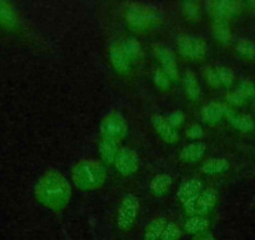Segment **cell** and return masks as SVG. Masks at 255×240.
Segmentation results:
<instances>
[{
    "label": "cell",
    "mask_w": 255,
    "mask_h": 240,
    "mask_svg": "<svg viewBox=\"0 0 255 240\" xmlns=\"http://www.w3.org/2000/svg\"><path fill=\"white\" fill-rule=\"evenodd\" d=\"M193 240H218V239L214 237V235L210 234L209 232H207V233H203V234L195 235V237L193 238Z\"/></svg>",
    "instance_id": "35"
},
{
    "label": "cell",
    "mask_w": 255,
    "mask_h": 240,
    "mask_svg": "<svg viewBox=\"0 0 255 240\" xmlns=\"http://www.w3.org/2000/svg\"><path fill=\"white\" fill-rule=\"evenodd\" d=\"M215 70H217L220 85L228 88V89L232 88L233 83H234V74H233L232 70L228 69V68L225 67H217L215 68Z\"/></svg>",
    "instance_id": "30"
},
{
    "label": "cell",
    "mask_w": 255,
    "mask_h": 240,
    "mask_svg": "<svg viewBox=\"0 0 255 240\" xmlns=\"http://www.w3.org/2000/svg\"><path fill=\"white\" fill-rule=\"evenodd\" d=\"M125 20L134 30L144 31L158 23L159 16L153 6L140 3H129L125 9Z\"/></svg>",
    "instance_id": "3"
},
{
    "label": "cell",
    "mask_w": 255,
    "mask_h": 240,
    "mask_svg": "<svg viewBox=\"0 0 255 240\" xmlns=\"http://www.w3.org/2000/svg\"><path fill=\"white\" fill-rule=\"evenodd\" d=\"M228 110H229V108L223 103H208L200 110V118L205 124H215L227 114Z\"/></svg>",
    "instance_id": "15"
},
{
    "label": "cell",
    "mask_w": 255,
    "mask_h": 240,
    "mask_svg": "<svg viewBox=\"0 0 255 240\" xmlns=\"http://www.w3.org/2000/svg\"><path fill=\"white\" fill-rule=\"evenodd\" d=\"M205 150H207V144L203 141H194L181 149L179 158L184 163H195L204 156Z\"/></svg>",
    "instance_id": "16"
},
{
    "label": "cell",
    "mask_w": 255,
    "mask_h": 240,
    "mask_svg": "<svg viewBox=\"0 0 255 240\" xmlns=\"http://www.w3.org/2000/svg\"><path fill=\"white\" fill-rule=\"evenodd\" d=\"M153 80L155 83V85L160 89L165 90L170 88V78L168 77L165 72L163 69H156L153 74Z\"/></svg>",
    "instance_id": "31"
},
{
    "label": "cell",
    "mask_w": 255,
    "mask_h": 240,
    "mask_svg": "<svg viewBox=\"0 0 255 240\" xmlns=\"http://www.w3.org/2000/svg\"><path fill=\"white\" fill-rule=\"evenodd\" d=\"M72 179L78 189L90 192L103 187L107 180V170L97 159H82L73 166Z\"/></svg>",
    "instance_id": "2"
},
{
    "label": "cell",
    "mask_w": 255,
    "mask_h": 240,
    "mask_svg": "<svg viewBox=\"0 0 255 240\" xmlns=\"http://www.w3.org/2000/svg\"><path fill=\"white\" fill-rule=\"evenodd\" d=\"M166 224H168V220H166L164 217H159L151 220L145 228V232H144V240L160 239Z\"/></svg>",
    "instance_id": "23"
},
{
    "label": "cell",
    "mask_w": 255,
    "mask_h": 240,
    "mask_svg": "<svg viewBox=\"0 0 255 240\" xmlns=\"http://www.w3.org/2000/svg\"><path fill=\"white\" fill-rule=\"evenodd\" d=\"M228 120H229V123L234 126L235 129L238 130L243 131V133H249L254 129V120L252 119V117L245 114H237L233 110H228L227 114Z\"/></svg>",
    "instance_id": "19"
},
{
    "label": "cell",
    "mask_w": 255,
    "mask_h": 240,
    "mask_svg": "<svg viewBox=\"0 0 255 240\" xmlns=\"http://www.w3.org/2000/svg\"><path fill=\"white\" fill-rule=\"evenodd\" d=\"M205 6H207L208 13L214 16V19H229L242 13L244 4L235 0H223V1H208Z\"/></svg>",
    "instance_id": "8"
},
{
    "label": "cell",
    "mask_w": 255,
    "mask_h": 240,
    "mask_svg": "<svg viewBox=\"0 0 255 240\" xmlns=\"http://www.w3.org/2000/svg\"><path fill=\"white\" fill-rule=\"evenodd\" d=\"M154 51H155L156 58L159 59V62H160L161 67H163V70L168 74V77L171 80L178 79L179 68L178 63H176L175 54L173 53V50L165 48V46L155 45L154 46Z\"/></svg>",
    "instance_id": "10"
},
{
    "label": "cell",
    "mask_w": 255,
    "mask_h": 240,
    "mask_svg": "<svg viewBox=\"0 0 255 240\" xmlns=\"http://www.w3.org/2000/svg\"><path fill=\"white\" fill-rule=\"evenodd\" d=\"M203 192V183L200 182L199 179H189L186 182L179 187L178 192H176V198L181 205L185 204L189 202H195L199 197L200 193Z\"/></svg>",
    "instance_id": "12"
},
{
    "label": "cell",
    "mask_w": 255,
    "mask_h": 240,
    "mask_svg": "<svg viewBox=\"0 0 255 240\" xmlns=\"http://www.w3.org/2000/svg\"><path fill=\"white\" fill-rule=\"evenodd\" d=\"M109 62L118 74L127 75L131 70V59L123 49L122 43H114L109 48Z\"/></svg>",
    "instance_id": "9"
},
{
    "label": "cell",
    "mask_w": 255,
    "mask_h": 240,
    "mask_svg": "<svg viewBox=\"0 0 255 240\" xmlns=\"http://www.w3.org/2000/svg\"><path fill=\"white\" fill-rule=\"evenodd\" d=\"M153 126L155 129L156 134L168 144H174L179 140V133L175 128L169 124L165 117L163 115H155L153 117Z\"/></svg>",
    "instance_id": "14"
},
{
    "label": "cell",
    "mask_w": 255,
    "mask_h": 240,
    "mask_svg": "<svg viewBox=\"0 0 255 240\" xmlns=\"http://www.w3.org/2000/svg\"><path fill=\"white\" fill-rule=\"evenodd\" d=\"M203 75H204L205 80H207V83L209 85H212V87L214 88L220 87L219 78H218L217 70L215 69H213V68L210 67H205L204 69H203Z\"/></svg>",
    "instance_id": "32"
},
{
    "label": "cell",
    "mask_w": 255,
    "mask_h": 240,
    "mask_svg": "<svg viewBox=\"0 0 255 240\" xmlns=\"http://www.w3.org/2000/svg\"><path fill=\"white\" fill-rule=\"evenodd\" d=\"M99 153L105 164H114L115 158L119 153L118 140L107 138V136H102L99 141Z\"/></svg>",
    "instance_id": "18"
},
{
    "label": "cell",
    "mask_w": 255,
    "mask_h": 240,
    "mask_svg": "<svg viewBox=\"0 0 255 240\" xmlns=\"http://www.w3.org/2000/svg\"><path fill=\"white\" fill-rule=\"evenodd\" d=\"M183 13L189 20L199 21L202 19V5L198 1H185L183 3Z\"/></svg>",
    "instance_id": "27"
},
{
    "label": "cell",
    "mask_w": 255,
    "mask_h": 240,
    "mask_svg": "<svg viewBox=\"0 0 255 240\" xmlns=\"http://www.w3.org/2000/svg\"><path fill=\"white\" fill-rule=\"evenodd\" d=\"M176 48L180 55L188 59H203L207 55V43L202 38L194 35H179L176 38Z\"/></svg>",
    "instance_id": "6"
},
{
    "label": "cell",
    "mask_w": 255,
    "mask_h": 240,
    "mask_svg": "<svg viewBox=\"0 0 255 240\" xmlns=\"http://www.w3.org/2000/svg\"><path fill=\"white\" fill-rule=\"evenodd\" d=\"M253 97H255V84L250 82V80L245 79L238 85L237 89L228 93L227 100L229 104L235 105V107H240L248 99H252Z\"/></svg>",
    "instance_id": "13"
},
{
    "label": "cell",
    "mask_w": 255,
    "mask_h": 240,
    "mask_svg": "<svg viewBox=\"0 0 255 240\" xmlns=\"http://www.w3.org/2000/svg\"><path fill=\"white\" fill-rule=\"evenodd\" d=\"M213 34L214 38L222 44H229L232 40V30L228 19L217 18L213 23Z\"/></svg>",
    "instance_id": "22"
},
{
    "label": "cell",
    "mask_w": 255,
    "mask_h": 240,
    "mask_svg": "<svg viewBox=\"0 0 255 240\" xmlns=\"http://www.w3.org/2000/svg\"><path fill=\"white\" fill-rule=\"evenodd\" d=\"M218 200H219V193L217 189L209 187L207 189H203L199 197L197 199V205H195V215H200V217H205L209 214L214 207L217 205Z\"/></svg>",
    "instance_id": "11"
},
{
    "label": "cell",
    "mask_w": 255,
    "mask_h": 240,
    "mask_svg": "<svg viewBox=\"0 0 255 240\" xmlns=\"http://www.w3.org/2000/svg\"><path fill=\"white\" fill-rule=\"evenodd\" d=\"M230 168V163L224 158H212L208 159L202 165V171L208 175L223 174Z\"/></svg>",
    "instance_id": "24"
},
{
    "label": "cell",
    "mask_w": 255,
    "mask_h": 240,
    "mask_svg": "<svg viewBox=\"0 0 255 240\" xmlns=\"http://www.w3.org/2000/svg\"><path fill=\"white\" fill-rule=\"evenodd\" d=\"M183 235V230L180 229L178 224L173 222H168L163 234H161L160 240H179Z\"/></svg>",
    "instance_id": "29"
},
{
    "label": "cell",
    "mask_w": 255,
    "mask_h": 240,
    "mask_svg": "<svg viewBox=\"0 0 255 240\" xmlns=\"http://www.w3.org/2000/svg\"><path fill=\"white\" fill-rule=\"evenodd\" d=\"M128 130H129V125H128L127 119L118 112L108 113L100 121V135L102 136L120 140L127 136Z\"/></svg>",
    "instance_id": "5"
},
{
    "label": "cell",
    "mask_w": 255,
    "mask_h": 240,
    "mask_svg": "<svg viewBox=\"0 0 255 240\" xmlns=\"http://www.w3.org/2000/svg\"><path fill=\"white\" fill-rule=\"evenodd\" d=\"M171 185H173V178L168 174H156L153 179H151L150 185H149V189L150 193L156 198L164 197L169 193Z\"/></svg>",
    "instance_id": "17"
},
{
    "label": "cell",
    "mask_w": 255,
    "mask_h": 240,
    "mask_svg": "<svg viewBox=\"0 0 255 240\" xmlns=\"http://www.w3.org/2000/svg\"><path fill=\"white\" fill-rule=\"evenodd\" d=\"M140 200L136 195L127 194L120 202L117 210V224L123 232L130 229L138 217Z\"/></svg>",
    "instance_id": "4"
},
{
    "label": "cell",
    "mask_w": 255,
    "mask_h": 240,
    "mask_svg": "<svg viewBox=\"0 0 255 240\" xmlns=\"http://www.w3.org/2000/svg\"><path fill=\"white\" fill-rule=\"evenodd\" d=\"M34 194L43 207L58 213L69 205L72 187L63 174L56 170H49L39 178Z\"/></svg>",
    "instance_id": "1"
},
{
    "label": "cell",
    "mask_w": 255,
    "mask_h": 240,
    "mask_svg": "<svg viewBox=\"0 0 255 240\" xmlns=\"http://www.w3.org/2000/svg\"><path fill=\"white\" fill-rule=\"evenodd\" d=\"M185 135L190 139H200L203 136L202 126L198 125V124H193V125L188 126L185 130Z\"/></svg>",
    "instance_id": "34"
},
{
    "label": "cell",
    "mask_w": 255,
    "mask_h": 240,
    "mask_svg": "<svg viewBox=\"0 0 255 240\" xmlns=\"http://www.w3.org/2000/svg\"><path fill=\"white\" fill-rule=\"evenodd\" d=\"M114 165L118 173L124 176H130L139 170L140 166V158L138 154L129 148L119 149L117 158H115Z\"/></svg>",
    "instance_id": "7"
},
{
    "label": "cell",
    "mask_w": 255,
    "mask_h": 240,
    "mask_svg": "<svg viewBox=\"0 0 255 240\" xmlns=\"http://www.w3.org/2000/svg\"><path fill=\"white\" fill-rule=\"evenodd\" d=\"M209 227L210 223L207 218L200 217V215H194V217H190L186 220V223L184 224V232L195 237V235L207 233Z\"/></svg>",
    "instance_id": "20"
},
{
    "label": "cell",
    "mask_w": 255,
    "mask_h": 240,
    "mask_svg": "<svg viewBox=\"0 0 255 240\" xmlns=\"http://www.w3.org/2000/svg\"><path fill=\"white\" fill-rule=\"evenodd\" d=\"M18 21L14 9L9 4L0 1V23L5 26H14Z\"/></svg>",
    "instance_id": "26"
},
{
    "label": "cell",
    "mask_w": 255,
    "mask_h": 240,
    "mask_svg": "<svg viewBox=\"0 0 255 240\" xmlns=\"http://www.w3.org/2000/svg\"><path fill=\"white\" fill-rule=\"evenodd\" d=\"M122 46L125 53L128 54V56L131 59V62H133V59L139 58L141 55V45L138 41V39L134 38V36L125 38L122 41Z\"/></svg>",
    "instance_id": "25"
},
{
    "label": "cell",
    "mask_w": 255,
    "mask_h": 240,
    "mask_svg": "<svg viewBox=\"0 0 255 240\" xmlns=\"http://www.w3.org/2000/svg\"><path fill=\"white\" fill-rule=\"evenodd\" d=\"M237 53L244 58H255V43L248 39H240L235 45Z\"/></svg>",
    "instance_id": "28"
},
{
    "label": "cell",
    "mask_w": 255,
    "mask_h": 240,
    "mask_svg": "<svg viewBox=\"0 0 255 240\" xmlns=\"http://www.w3.org/2000/svg\"><path fill=\"white\" fill-rule=\"evenodd\" d=\"M166 120L169 121V124H170L173 128H179V126L183 125V123L185 121V115H184L183 112H180V110H176V112H173L170 113V114L166 117Z\"/></svg>",
    "instance_id": "33"
},
{
    "label": "cell",
    "mask_w": 255,
    "mask_h": 240,
    "mask_svg": "<svg viewBox=\"0 0 255 240\" xmlns=\"http://www.w3.org/2000/svg\"><path fill=\"white\" fill-rule=\"evenodd\" d=\"M183 84L184 89H185L186 95L190 98L191 100H198L202 94V90H200L199 82H198V78L194 73L191 70H186L183 75Z\"/></svg>",
    "instance_id": "21"
}]
</instances>
